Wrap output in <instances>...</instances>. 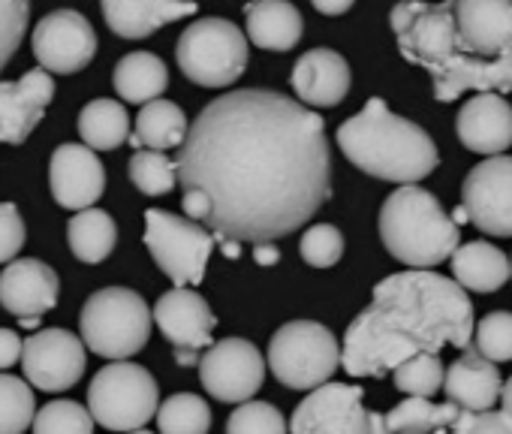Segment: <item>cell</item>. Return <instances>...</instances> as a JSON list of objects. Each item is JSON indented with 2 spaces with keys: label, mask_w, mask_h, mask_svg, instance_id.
Here are the masks:
<instances>
[{
  "label": "cell",
  "mask_w": 512,
  "mask_h": 434,
  "mask_svg": "<svg viewBox=\"0 0 512 434\" xmlns=\"http://www.w3.org/2000/svg\"><path fill=\"white\" fill-rule=\"evenodd\" d=\"M55 97V79L46 67L28 70L19 82H0V142L22 145L43 121Z\"/></svg>",
  "instance_id": "cell-18"
},
{
  "label": "cell",
  "mask_w": 512,
  "mask_h": 434,
  "mask_svg": "<svg viewBox=\"0 0 512 434\" xmlns=\"http://www.w3.org/2000/svg\"><path fill=\"white\" fill-rule=\"evenodd\" d=\"M443 392L461 404V410H485L500 401L503 377L488 356H482L476 347H464V353L446 368Z\"/></svg>",
  "instance_id": "cell-23"
},
{
  "label": "cell",
  "mask_w": 512,
  "mask_h": 434,
  "mask_svg": "<svg viewBox=\"0 0 512 434\" xmlns=\"http://www.w3.org/2000/svg\"><path fill=\"white\" fill-rule=\"evenodd\" d=\"M0 305L16 317H43L58 305V275L40 260H10L0 272Z\"/></svg>",
  "instance_id": "cell-20"
},
{
  "label": "cell",
  "mask_w": 512,
  "mask_h": 434,
  "mask_svg": "<svg viewBox=\"0 0 512 434\" xmlns=\"http://www.w3.org/2000/svg\"><path fill=\"white\" fill-rule=\"evenodd\" d=\"M88 407L109 431H142L157 416L160 389L148 368L115 359L94 374L88 386Z\"/></svg>",
  "instance_id": "cell-9"
},
{
  "label": "cell",
  "mask_w": 512,
  "mask_h": 434,
  "mask_svg": "<svg viewBox=\"0 0 512 434\" xmlns=\"http://www.w3.org/2000/svg\"><path fill=\"white\" fill-rule=\"evenodd\" d=\"M344 347L317 320L284 323L269 341V368L290 389H317L341 368Z\"/></svg>",
  "instance_id": "cell-7"
},
{
  "label": "cell",
  "mask_w": 512,
  "mask_h": 434,
  "mask_svg": "<svg viewBox=\"0 0 512 434\" xmlns=\"http://www.w3.org/2000/svg\"><path fill=\"white\" fill-rule=\"evenodd\" d=\"M302 260L314 269H329L344 257V236L338 227L332 224H314L305 230L302 242H299Z\"/></svg>",
  "instance_id": "cell-37"
},
{
  "label": "cell",
  "mask_w": 512,
  "mask_h": 434,
  "mask_svg": "<svg viewBox=\"0 0 512 434\" xmlns=\"http://www.w3.org/2000/svg\"><path fill=\"white\" fill-rule=\"evenodd\" d=\"M311 4L323 16H344V13H350V7L356 4V0H311Z\"/></svg>",
  "instance_id": "cell-44"
},
{
  "label": "cell",
  "mask_w": 512,
  "mask_h": 434,
  "mask_svg": "<svg viewBox=\"0 0 512 434\" xmlns=\"http://www.w3.org/2000/svg\"><path fill=\"white\" fill-rule=\"evenodd\" d=\"M247 40L266 52H293L305 34L302 13L290 0H250L244 7Z\"/></svg>",
  "instance_id": "cell-24"
},
{
  "label": "cell",
  "mask_w": 512,
  "mask_h": 434,
  "mask_svg": "<svg viewBox=\"0 0 512 434\" xmlns=\"http://www.w3.org/2000/svg\"><path fill=\"white\" fill-rule=\"evenodd\" d=\"M500 401H503V410L512 416V377L503 383V392H500Z\"/></svg>",
  "instance_id": "cell-47"
},
{
  "label": "cell",
  "mask_w": 512,
  "mask_h": 434,
  "mask_svg": "<svg viewBox=\"0 0 512 434\" xmlns=\"http://www.w3.org/2000/svg\"><path fill=\"white\" fill-rule=\"evenodd\" d=\"M34 58L40 67L58 76H73L85 70L97 55V34L91 22L76 10H55L34 28L31 37Z\"/></svg>",
  "instance_id": "cell-14"
},
{
  "label": "cell",
  "mask_w": 512,
  "mask_h": 434,
  "mask_svg": "<svg viewBox=\"0 0 512 434\" xmlns=\"http://www.w3.org/2000/svg\"><path fill=\"white\" fill-rule=\"evenodd\" d=\"M94 413L91 407H82L76 401H49L46 407H40V413L34 416V431H79L88 434L94 428Z\"/></svg>",
  "instance_id": "cell-36"
},
{
  "label": "cell",
  "mask_w": 512,
  "mask_h": 434,
  "mask_svg": "<svg viewBox=\"0 0 512 434\" xmlns=\"http://www.w3.org/2000/svg\"><path fill=\"white\" fill-rule=\"evenodd\" d=\"M199 380L211 398L241 404L260 392L266 380V359L244 338H223L199 359Z\"/></svg>",
  "instance_id": "cell-12"
},
{
  "label": "cell",
  "mask_w": 512,
  "mask_h": 434,
  "mask_svg": "<svg viewBox=\"0 0 512 434\" xmlns=\"http://www.w3.org/2000/svg\"><path fill=\"white\" fill-rule=\"evenodd\" d=\"M290 82H293L296 97L305 106L332 109L350 94L353 76H350V64L338 52L314 49V52H305L296 61V67L290 73Z\"/></svg>",
  "instance_id": "cell-21"
},
{
  "label": "cell",
  "mask_w": 512,
  "mask_h": 434,
  "mask_svg": "<svg viewBox=\"0 0 512 434\" xmlns=\"http://www.w3.org/2000/svg\"><path fill=\"white\" fill-rule=\"evenodd\" d=\"M25 221L13 202H0V266L16 260V254L25 248Z\"/></svg>",
  "instance_id": "cell-41"
},
{
  "label": "cell",
  "mask_w": 512,
  "mask_h": 434,
  "mask_svg": "<svg viewBox=\"0 0 512 434\" xmlns=\"http://www.w3.org/2000/svg\"><path fill=\"white\" fill-rule=\"evenodd\" d=\"M37 398L31 380H19L13 374H0V434H19L34 428Z\"/></svg>",
  "instance_id": "cell-31"
},
{
  "label": "cell",
  "mask_w": 512,
  "mask_h": 434,
  "mask_svg": "<svg viewBox=\"0 0 512 434\" xmlns=\"http://www.w3.org/2000/svg\"><path fill=\"white\" fill-rule=\"evenodd\" d=\"M112 82L121 100L142 106L148 100H157L169 88V70L151 52H130L118 61Z\"/></svg>",
  "instance_id": "cell-27"
},
{
  "label": "cell",
  "mask_w": 512,
  "mask_h": 434,
  "mask_svg": "<svg viewBox=\"0 0 512 434\" xmlns=\"http://www.w3.org/2000/svg\"><path fill=\"white\" fill-rule=\"evenodd\" d=\"M67 242L76 260L97 266L103 263L115 245H118V227L112 221V214L100 211V208H82L76 211V217L67 224Z\"/></svg>",
  "instance_id": "cell-28"
},
{
  "label": "cell",
  "mask_w": 512,
  "mask_h": 434,
  "mask_svg": "<svg viewBox=\"0 0 512 434\" xmlns=\"http://www.w3.org/2000/svg\"><path fill=\"white\" fill-rule=\"evenodd\" d=\"M509 263H512V260H509Z\"/></svg>",
  "instance_id": "cell-49"
},
{
  "label": "cell",
  "mask_w": 512,
  "mask_h": 434,
  "mask_svg": "<svg viewBox=\"0 0 512 434\" xmlns=\"http://www.w3.org/2000/svg\"><path fill=\"white\" fill-rule=\"evenodd\" d=\"M190 133L187 115L181 106H175L172 100H148L142 103V112L136 115V133H130V145L133 148H157V151H169V148H181L184 139Z\"/></svg>",
  "instance_id": "cell-26"
},
{
  "label": "cell",
  "mask_w": 512,
  "mask_h": 434,
  "mask_svg": "<svg viewBox=\"0 0 512 434\" xmlns=\"http://www.w3.org/2000/svg\"><path fill=\"white\" fill-rule=\"evenodd\" d=\"M130 181L145 196H166L178 184V160H169L157 148H139L130 157Z\"/></svg>",
  "instance_id": "cell-32"
},
{
  "label": "cell",
  "mask_w": 512,
  "mask_h": 434,
  "mask_svg": "<svg viewBox=\"0 0 512 434\" xmlns=\"http://www.w3.org/2000/svg\"><path fill=\"white\" fill-rule=\"evenodd\" d=\"M214 242L217 236L193 217H178L163 208L145 211V245L175 287L202 284Z\"/></svg>",
  "instance_id": "cell-10"
},
{
  "label": "cell",
  "mask_w": 512,
  "mask_h": 434,
  "mask_svg": "<svg viewBox=\"0 0 512 434\" xmlns=\"http://www.w3.org/2000/svg\"><path fill=\"white\" fill-rule=\"evenodd\" d=\"M31 19V0H0V70L19 52Z\"/></svg>",
  "instance_id": "cell-39"
},
{
  "label": "cell",
  "mask_w": 512,
  "mask_h": 434,
  "mask_svg": "<svg viewBox=\"0 0 512 434\" xmlns=\"http://www.w3.org/2000/svg\"><path fill=\"white\" fill-rule=\"evenodd\" d=\"M443 377L446 368L440 362V353H416L392 371L395 389H401L404 395H425V398L443 389Z\"/></svg>",
  "instance_id": "cell-33"
},
{
  "label": "cell",
  "mask_w": 512,
  "mask_h": 434,
  "mask_svg": "<svg viewBox=\"0 0 512 434\" xmlns=\"http://www.w3.org/2000/svg\"><path fill=\"white\" fill-rule=\"evenodd\" d=\"M79 136L94 151H115L130 139V115L124 103L100 97L79 112Z\"/></svg>",
  "instance_id": "cell-29"
},
{
  "label": "cell",
  "mask_w": 512,
  "mask_h": 434,
  "mask_svg": "<svg viewBox=\"0 0 512 434\" xmlns=\"http://www.w3.org/2000/svg\"><path fill=\"white\" fill-rule=\"evenodd\" d=\"M473 347L491 362H509L512 359V314L509 311L485 314L473 329Z\"/></svg>",
  "instance_id": "cell-35"
},
{
  "label": "cell",
  "mask_w": 512,
  "mask_h": 434,
  "mask_svg": "<svg viewBox=\"0 0 512 434\" xmlns=\"http://www.w3.org/2000/svg\"><path fill=\"white\" fill-rule=\"evenodd\" d=\"M157 428L166 434H205L211 428V410L199 395L178 392L157 407Z\"/></svg>",
  "instance_id": "cell-30"
},
{
  "label": "cell",
  "mask_w": 512,
  "mask_h": 434,
  "mask_svg": "<svg viewBox=\"0 0 512 434\" xmlns=\"http://www.w3.org/2000/svg\"><path fill=\"white\" fill-rule=\"evenodd\" d=\"M253 260L260 263V266H275L281 260V251L272 242H256L253 245Z\"/></svg>",
  "instance_id": "cell-45"
},
{
  "label": "cell",
  "mask_w": 512,
  "mask_h": 434,
  "mask_svg": "<svg viewBox=\"0 0 512 434\" xmlns=\"http://www.w3.org/2000/svg\"><path fill=\"white\" fill-rule=\"evenodd\" d=\"M151 320L154 311H148V302L139 293L106 287L85 302L79 329L91 353L103 359H130L148 344Z\"/></svg>",
  "instance_id": "cell-6"
},
{
  "label": "cell",
  "mask_w": 512,
  "mask_h": 434,
  "mask_svg": "<svg viewBox=\"0 0 512 434\" xmlns=\"http://www.w3.org/2000/svg\"><path fill=\"white\" fill-rule=\"evenodd\" d=\"M175 61L181 73L202 88L235 85L247 70L244 31L226 19H199L178 37Z\"/></svg>",
  "instance_id": "cell-8"
},
{
  "label": "cell",
  "mask_w": 512,
  "mask_h": 434,
  "mask_svg": "<svg viewBox=\"0 0 512 434\" xmlns=\"http://www.w3.org/2000/svg\"><path fill=\"white\" fill-rule=\"evenodd\" d=\"M380 236L386 251L410 269H431L449 260L461 245L452 214L419 184H398V190L389 193L380 208Z\"/></svg>",
  "instance_id": "cell-5"
},
{
  "label": "cell",
  "mask_w": 512,
  "mask_h": 434,
  "mask_svg": "<svg viewBox=\"0 0 512 434\" xmlns=\"http://www.w3.org/2000/svg\"><path fill=\"white\" fill-rule=\"evenodd\" d=\"M455 133L473 154H503L512 145V106L500 91H476V97L461 106Z\"/></svg>",
  "instance_id": "cell-19"
},
{
  "label": "cell",
  "mask_w": 512,
  "mask_h": 434,
  "mask_svg": "<svg viewBox=\"0 0 512 434\" xmlns=\"http://www.w3.org/2000/svg\"><path fill=\"white\" fill-rule=\"evenodd\" d=\"M220 254L226 260H238L241 257V242L238 239H220Z\"/></svg>",
  "instance_id": "cell-46"
},
{
  "label": "cell",
  "mask_w": 512,
  "mask_h": 434,
  "mask_svg": "<svg viewBox=\"0 0 512 434\" xmlns=\"http://www.w3.org/2000/svg\"><path fill=\"white\" fill-rule=\"evenodd\" d=\"M178 184L211 196L205 227L217 242L284 239L332 196L326 121L278 91L223 94L190 124L178 148Z\"/></svg>",
  "instance_id": "cell-1"
},
{
  "label": "cell",
  "mask_w": 512,
  "mask_h": 434,
  "mask_svg": "<svg viewBox=\"0 0 512 434\" xmlns=\"http://www.w3.org/2000/svg\"><path fill=\"white\" fill-rule=\"evenodd\" d=\"M452 260V275L455 281L470 290V293H497L509 278H512V263L509 257L488 245V242H467V245H458L455 254L449 257Z\"/></svg>",
  "instance_id": "cell-25"
},
{
  "label": "cell",
  "mask_w": 512,
  "mask_h": 434,
  "mask_svg": "<svg viewBox=\"0 0 512 434\" xmlns=\"http://www.w3.org/2000/svg\"><path fill=\"white\" fill-rule=\"evenodd\" d=\"M386 431H404V434H425L437 431V404L425 395H407L401 404H395L386 413Z\"/></svg>",
  "instance_id": "cell-38"
},
{
  "label": "cell",
  "mask_w": 512,
  "mask_h": 434,
  "mask_svg": "<svg viewBox=\"0 0 512 434\" xmlns=\"http://www.w3.org/2000/svg\"><path fill=\"white\" fill-rule=\"evenodd\" d=\"M85 347V338H76L67 329H43L25 341V377L40 392L73 389L85 374Z\"/></svg>",
  "instance_id": "cell-16"
},
{
  "label": "cell",
  "mask_w": 512,
  "mask_h": 434,
  "mask_svg": "<svg viewBox=\"0 0 512 434\" xmlns=\"http://www.w3.org/2000/svg\"><path fill=\"white\" fill-rule=\"evenodd\" d=\"M22 353H25V341L13 329H0V371L22 362Z\"/></svg>",
  "instance_id": "cell-43"
},
{
  "label": "cell",
  "mask_w": 512,
  "mask_h": 434,
  "mask_svg": "<svg viewBox=\"0 0 512 434\" xmlns=\"http://www.w3.org/2000/svg\"><path fill=\"white\" fill-rule=\"evenodd\" d=\"M473 302L455 278L413 269L374 287V302L344 335L341 368L350 377H386L416 353L473 344Z\"/></svg>",
  "instance_id": "cell-3"
},
{
  "label": "cell",
  "mask_w": 512,
  "mask_h": 434,
  "mask_svg": "<svg viewBox=\"0 0 512 434\" xmlns=\"http://www.w3.org/2000/svg\"><path fill=\"white\" fill-rule=\"evenodd\" d=\"M461 205L479 233L512 236V157L491 154L476 163L461 184Z\"/></svg>",
  "instance_id": "cell-13"
},
{
  "label": "cell",
  "mask_w": 512,
  "mask_h": 434,
  "mask_svg": "<svg viewBox=\"0 0 512 434\" xmlns=\"http://www.w3.org/2000/svg\"><path fill=\"white\" fill-rule=\"evenodd\" d=\"M103 19L112 34L124 40H145L169 22L196 16L193 0H100Z\"/></svg>",
  "instance_id": "cell-22"
},
{
  "label": "cell",
  "mask_w": 512,
  "mask_h": 434,
  "mask_svg": "<svg viewBox=\"0 0 512 434\" xmlns=\"http://www.w3.org/2000/svg\"><path fill=\"white\" fill-rule=\"evenodd\" d=\"M226 428L232 434H281V431L290 428V422L284 419V413L275 404L247 398V401H241L235 407V413L229 416Z\"/></svg>",
  "instance_id": "cell-34"
},
{
  "label": "cell",
  "mask_w": 512,
  "mask_h": 434,
  "mask_svg": "<svg viewBox=\"0 0 512 434\" xmlns=\"http://www.w3.org/2000/svg\"><path fill=\"white\" fill-rule=\"evenodd\" d=\"M338 148L365 175L395 184H416L440 163L434 139L416 121L395 115L380 97H371L338 127Z\"/></svg>",
  "instance_id": "cell-4"
},
{
  "label": "cell",
  "mask_w": 512,
  "mask_h": 434,
  "mask_svg": "<svg viewBox=\"0 0 512 434\" xmlns=\"http://www.w3.org/2000/svg\"><path fill=\"white\" fill-rule=\"evenodd\" d=\"M452 431L458 434H509L512 431V416L506 410H461V416L452 422Z\"/></svg>",
  "instance_id": "cell-40"
},
{
  "label": "cell",
  "mask_w": 512,
  "mask_h": 434,
  "mask_svg": "<svg viewBox=\"0 0 512 434\" xmlns=\"http://www.w3.org/2000/svg\"><path fill=\"white\" fill-rule=\"evenodd\" d=\"M49 184L58 205L70 211L91 208L106 190V169L91 145H58L49 163Z\"/></svg>",
  "instance_id": "cell-17"
},
{
  "label": "cell",
  "mask_w": 512,
  "mask_h": 434,
  "mask_svg": "<svg viewBox=\"0 0 512 434\" xmlns=\"http://www.w3.org/2000/svg\"><path fill=\"white\" fill-rule=\"evenodd\" d=\"M389 28L404 61L431 73L434 100L512 91V0H401Z\"/></svg>",
  "instance_id": "cell-2"
},
{
  "label": "cell",
  "mask_w": 512,
  "mask_h": 434,
  "mask_svg": "<svg viewBox=\"0 0 512 434\" xmlns=\"http://www.w3.org/2000/svg\"><path fill=\"white\" fill-rule=\"evenodd\" d=\"M181 205H184V214L193 217V221H199V224H205L211 217V196L202 187H184Z\"/></svg>",
  "instance_id": "cell-42"
},
{
  "label": "cell",
  "mask_w": 512,
  "mask_h": 434,
  "mask_svg": "<svg viewBox=\"0 0 512 434\" xmlns=\"http://www.w3.org/2000/svg\"><path fill=\"white\" fill-rule=\"evenodd\" d=\"M452 221H455L458 227H464V224H470V214H467V208H464V205H458V208L452 211Z\"/></svg>",
  "instance_id": "cell-48"
},
{
  "label": "cell",
  "mask_w": 512,
  "mask_h": 434,
  "mask_svg": "<svg viewBox=\"0 0 512 434\" xmlns=\"http://www.w3.org/2000/svg\"><path fill=\"white\" fill-rule=\"evenodd\" d=\"M154 323L172 344L175 362L190 368V365H199V350L211 347V332H214L217 320H214L208 302L196 290L175 287L157 299Z\"/></svg>",
  "instance_id": "cell-15"
},
{
  "label": "cell",
  "mask_w": 512,
  "mask_h": 434,
  "mask_svg": "<svg viewBox=\"0 0 512 434\" xmlns=\"http://www.w3.org/2000/svg\"><path fill=\"white\" fill-rule=\"evenodd\" d=\"M290 431L299 434H365V431H386V416L371 413L365 407L362 389L350 383H320L311 395L296 407L290 419Z\"/></svg>",
  "instance_id": "cell-11"
}]
</instances>
